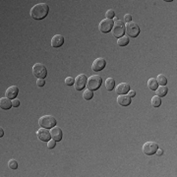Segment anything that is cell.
Returning a JSON list of instances; mask_svg holds the SVG:
<instances>
[{
  "label": "cell",
  "instance_id": "cell-1",
  "mask_svg": "<svg viewBox=\"0 0 177 177\" xmlns=\"http://www.w3.org/2000/svg\"><path fill=\"white\" fill-rule=\"evenodd\" d=\"M48 12L49 6L46 3H37L31 9V17L34 20H42L46 17Z\"/></svg>",
  "mask_w": 177,
  "mask_h": 177
},
{
  "label": "cell",
  "instance_id": "cell-2",
  "mask_svg": "<svg viewBox=\"0 0 177 177\" xmlns=\"http://www.w3.org/2000/svg\"><path fill=\"white\" fill-rule=\"evenodd\" d=\"M103 84V78L99 75H93V76L89 77L87 81V89L91 91H95L99 89V87Z\"/></svg>",
  "mask_w": 177,
  "mask_h": 177
},
{
  "label": "cell",
  "instance_id": "cell-3",
  "mask_svg": "<svg viewBox=\"0 0 177 177\" xmlns=\"http://www.w3.org/2000/svg\"><path fill=\"white\" fill-rule=\"evenodd\" d=\"M39 124L42 128L51 129L52 127H54L56 125V119L52 115H44L40 118Z\"/></svg>",
  "mask_w": 177,
  "mask_h": 177
},
{
  "label": "cell",
  "instance_id": "cell-4",
  "mask_svg": "<svg viewBox=\"0 0 177 177\" xmlns=\"http://www.w3.org/2000/svg\"><path fill=\"white\" fill-rule=\"evenodd\" d=\"M112 34L115 37L119 39V37L123 36L125 34V24L121 20H117L113 23V27H112Z\"/></svg>",
  "mask_w": 177,
  "mask_h": 177
},
{
  "label": "cell",
  "instance_id": "cell-5",
  "mask_svg": "<svg viewBox=\"0 0 177 177\" xmlns=\"http://www.w3.org/2000/svg\"><path fill=\"white\" fill-rule=\"evenodd\" d=\"M125 34L131 37H136L140 34V28L135 22H129L125 25Z\"/></svg>",
  "mask_w": 177,
  "mask_h": 177
},
{
  "label": "cell",
  "instance_id": "cell-6",
  "mask_svg": "<svg viewBox=\"0 0 177 177\" xmlns=\"http://www.w3.org/2000/svg\"><path fill=\"white\" fill-rule=\"evenodd\" d=\"M34 76L37 79H44L47 76V70L45 66L41 63H36L33 67Z\"/></svg>",
  "mask_w": 177,
  "mask_h": 177
},
{
  "label": "cell",
  "instance_id": "cell-7",
  "mask_svg": "<svg viewBox=\"0 0 177 177\" xmlns=\"http://www.w3.org/2000/svg\"><path fill=\"white\" fill-rule=\"evenodd\" d=\"M87 81L88 78L85 74H80L78 76L75 78V82H74V88L76 89L77 91H81L83 90L86 85H87Z\"/></svg>",
  "mask_w": 177,
  "mask_h": 177
},
{
  "label": "cell",
  "instance_id": "cell-8",
  "mask_svg": "<svg viewBox=\"0 0 177 177\" xmlns=\"http://www.w3.org/2000/svg\"><path fill=\"white\" fill-rule=\"evenodd\" d=\"M113 20H110V19H103L100 21V23L99 25V29L101 33H109V32L112 30V27H113Z\"/></svg>",
  "mask_w": 177,
  "mask_h": 177
},
{
  "label": "cell",
  "instance_id": "cell-9",
  "mask_svg": "<svg viewBox=\"0 0 177 177\" xmlns=\"http://www.w3.org/2000/svg\"><path fill=\"white\" fill-rule=\"evenodd\" d=\"M158 148V146L157 143L147 142L146 144H144V146H143V152H144V154H146L148 155H152V154H155Z\"/></svg>",
  "mask_w": 177,
  "mask_h": 177
},
{
  "label": "cell",
  "instance_id": "cell-10",
  "mask_svg": "<svg viewBox=\"0 0 177 177\" xmlns=\"http://www.w3.org/2000/svg\"><path fill=\"white\" fill-rule=\"evenodd\" d=\"M36 136L42 142H48L51 138L50 131L46 129V128H42V127L36 131Z\"/></svg>",
  "mask_w": 177,
  "mask_h": 177
},
{
  "label": "cell",
  "instance_id": "cell-11",
  "mask_svg": "<svg viewBox=\"0 0 177 177\" xmlns=\"http://www.w3.org/2000/svg\"><path fill=\"white\" fill-rule=\"evenodd\" d=\"M105 66H106V61L104 60V58L99 57V58L95 59V61L93 62L92 69L95 72H99V71L103 70V69H104Z\"/></svg>",
  "mask_w": 177,
  "mask_h": 177
},
{
  "label": "cell",
  "instance_id": "cell-12",
  "mask_svg": "<svg viewBox=\"0 0 177 177\" xmlns=\"http://www.w3.org/2000/svg\"><path fill=\"white\" fill-rule=\"evenodd\" d=\"M49 131H50L51 138L53 139V140H55L56 142H59V141H61V140H62L63 134H62V130H61L59 127L54 126V127H52Z\"/></svg>",
  "mask_w": 177,
  "mask_h": 177
},
{
  "label": "cell",
  "instance_id": "cell-13",
  "mask_svg": "<svg viewBox=\"0 0 177 177\" xmlns=\"http://www.w3.org/2000/svg\"><path fill=\"white\" fill-rule=\"evenodd\" d=\"M18 93H19V89L17 86H11V87H9L6 90V92H5V96H7V98L10 99H16V96L18 95Z\"/></svg>",
  "mask_w": 177,
  "mask_h": 177
},
{
  "label": "cell",
  "instance_id": "cell-14",
  "mask_svg": "<svg viewBox=\"0 0 177 177\" xmlns=\"http://www.w3.org/2000/svg\"><path fill=\"white\" fill-rule=\"evenodd\" d=\"M64 44V36L62 35H55L53 36V37L51 39V46L52 47H60L62 46Z\"/></svg>",
  "mask_w": 177,
  "mask_h": 177
},
{
  "label": "cell",
  "instance_id": "cell-15",
  "mask_svg": "<svg viewBox=\"0 0 177 177\" xmlns=\"http://www.w3.org/2000/svg\"><path fill=\"white\" fill-rule=\"evenodd\" d=\"M129 91H130V85L127 83H120L119 85H117L115 89V92L118 95H126Z\"/></svg>",
  "mask_w": 177,
  "mask_h": 177
},
{
  "label": "cell",
  "instance_id": "cell-16",
  "mask_svg": "<svg viewBox=\"0 0 177 177\" xmlns=\"http://www.w3.org/2000/svg\"><path fill=\"white\" fill-rule=\"evenodd\" d=\"M117 103L121 106H128L131 103V96L128 95H119L117 98Z\"/></svg>",
  "mask_w": 177,
  "mask_h": 177
},
{
  "label": "cell",
  "instance_id": "cell-17",
  "mask_svg": "<svg viewBox=\"0 0 177 177\" xmlns=\"http://www.w3.org/2000/svg\"><path fill=\"white\" fill-rule=\"evenodd\" d=\"M11 106H13L11 99H8L7 96L1 98V99H0V107H1L2 109H9Z\"/></svg>",
  "mask_w": 177,
  "mask_h": 177
},
{
  "label": "cell",
  "instance_id": "cell-18",
  "mask_svg": "<svg viewBox=\"0 0 177 177\" xmlns=\"http://www.w3.org/2000/svg\"><path fill=\"white\" fill-rule=\"evenodd\" d=\"M167 92H168V89L166 86H159L158 87V89L155 90V93H157V95L159 96V98H162V96H165L167 95Z\"/></svg>",
  "mask_w": 177,
  "mask_h": 177
},
{
  "label": "cell",
  "instance_id": "cell-19",
  "mask_svg": "<svg viewBox=\"0 0 177 177\" xmlns=\"http://www.w3.org/2000/svg\"><path fill=\"white\" fill-rule=\"evenodd\" d=\"M158 84L157 82V79H154V78L149 79V81H148V88L150 90L155 91V90L158 89Z\"/></svg>",
  "mask_w": 177,
  "mask_h": 177
},
{
  "label": "cell",
  "instance_id": "cell-20",
  "mask_svg": "<svg viewBox=\"0 0 177 177\" xmlns=\"http://www.w3.org/2000/svg\"><path fill=\"white\" fill-rule=\"evenodd\" d=\"M114 85H115V81L113 78H107L105 80V88L107 91H112L114 89Z\"/></svg>",
  "mask_w": 177,
  "mask_h": 177
},
{
  "label": "cell",
  "instance_id": "cell-21",
  "mask_svg": "<svg viewBox=\"0 0 177 177\" xmlns=\"http://www.w3.org/2000/svg\"><path fill=\"white\" fill-rule=\"evenodd\" d=\"M129 41L130 40H129V39H128V36H123L117 40V44L119 46H126L128 44H129Z\"/></svg>",
  "mask_w": 177,
  "mask_h": 177
},
{
  "label": "cell",
  "instance_id": "cell-22",
  "mask_svg": "<svg viewBox=\"0 0 177 177\" xmlns=\"http://www.w3.org/2000/svg\"><path fill=\"white\" fill-rule=\"evenodd\" d=\"M157 82L159 86H165L166 84H167V78H166L164 75L159 74L157 78Z\"/></svg>",
  "mask_w": 177,
  "mask_h": 177
},
{
  "label": "cell",
  "instance_id": "cell-23",
  "mask_svg": "<svg viewBox=\"0 0 177 177\" xmlns=\"http://www.w3.org/2000/svg\"><path fill=\"white\" fill-rule=\"evenodd\" d=\"M151 103H152V105L154 107H159L160 104H162V99H160L159 96H158V95H154L152 98Z\"/></svg>",
  "mask_w": 177,
  "mask_h": 177
},
{
  "label": "cell",
  "instance_id": "cell-24",
  "mask_svg": "<svg viewBox=\"0 0 177 177\" xmlns=\"http://www.w3.org/2000/svg\"><path fill=\"white\" fill-rule=\"evenodd\" d=\"M94 96V93H93V91H91L89 89H87L86 91H84V93H83V98L86 99V100H90V99H92V98Z\"/></svg>",
  "mask_w": 177,
  "mask_h": 177
},
{
  "label": "cell",
  "instance_id": "cell-25",
  "mask_svg": "<svg viewBox=\"0 0 177 177\" xmlns=\"http://www.w3.org/2000/svg\"><path fill=\"white\" fill-rule=\"evenodd\" d=\"M105 17H106V19H110V20L113 19L115 17V13H114L113 10H112V9L107 10L106 13H105Z\"/></svg>",
  "mask_w": 177,
  "mask_h": 177
},
{
  "label": "cell",
  "instance_id": "cell-26",
  "mask_svg": "<svg viewBox=\"0 0 177 177\" xmlns=\"http://www.w3.org/2000/svg\"><path fill=\"white\" fill-rule=\"evenodd\" d=\"M8 166L11 169H16V168L18 167V162H16L15 159H10L9 162H8Z\"/></svg>",
  "mask_w": 177,
  "mask_h": 177
},
{
  "label": "cell",
  "instance_id": "cell-27",
  "mask_svg": "<svg viewBox=\"0 0 177 177\" xmlns=\"http://www.w3.org/2000/svg\"><path fill=\"white\" fill-rule=\"evenodd\" d=\"M55 146H56V141L53 140V139L47 142V148L48 149H53V148H55Z\"/></svg>",
  "mask_w": 177,
  "mask_h": 177
},
{
  "label": "cell",
  "instance_id": "cell-28",
  "mask_svg": "<svg viewBox=\"0 0 177 177\" xmlns=\"http://www.w3.org/2000/svg\"><path fill=\"white\" fill-rule=\"evenodd\" d=\"M74 82H75V79H73L72 77H67L65 79V84L67 86H73L74 85Z\"/></svg>",
  "mask_w": 177,
  "mask_h": 177
},
{
  "label": "cell",
  "instance_id": "cell-29",
  "mask_svg": "<svg viewBox=\"0 0 177 177\" xmlns=\"http://www.w3.org/2000/svg\"><path fill=\"white\" fill-rule=\"evenodd\" d=\"M124 21L127 23H129V22H132V15L131 14H126L124 16Z\"/></svg>",
  "mask_w": 177,
  "mask_h": 177
},
{
  "label": "cell",
  "instance_id": "cell-30",
  "mask_svg": "<svg viewBox=\"0 0 177 177\" xmlns=\"http://www.w3.org/2000/svg\"><path fill=\"white\" fill-rule=\"evenodd\" d=\"M36 84H37V86H39V87H44V84H45L44 79H37Z\"/></svg>",
  "mask_w": 177,
  "mask_h": 177
},
{
  "label": "cell",
  "instance_id": "cell-31",
  "mask_svg": "<svg viewBox=\"0 0 177 177\" xmlns=\"http://www.w3.org/2000/svg\"><path fill=\"white\" fill-rule=\"evenodd\" d=\"M12 105H13L14 107H18V106L20 105V101H19V99H14L12 100Z\"/></svg>",
  "mask_w": 177,
  "mask_h": 177
},
{
  "label": "cell",
  "instance_id": "cell-32",
  "mask_svg": "<svg viewBox=\"0 0 177 177\" xmlns=\"http://www.w3.org/2000/svg\"><path fill=\"white\" fill-rule=\"evenodd\" d=\"M135 95H136V93H135V91H133V90H130L129 92H128V95L129 96H135Z\"/></svg>",
  "mask_w": 177,
  "mask_h": 177
},
{
  "label": "cell",
  "instance_id": "cell-33",
  "mask_svg": "<svg viewBox=\"0 0 177 177\" xmlns=\"http://www.w3.org/2000/svg\"><path fill=\"white\" fill-rule=\"evenodd\" d=\"M155 154H157L158 155H162V154H163V151H162V149H158V150H157V152H155Z\"/></svg>",
  "mask_w": 177,
  "mask_h": 177
},
{
  "label": "cell",
  "instance_id": "cell-34",
  "mask_svg": "<svg viewBox=\"0 0 177 177\" xmlns=\"http://www.w3.org/2000/svg\"><path fill=\"white\" fill-rule=\"evenodd\" d=\"M4 135V131L2 130V128H1V130H0V137H2Z\"/></svg>",
  "mask_w": 177,
  "mask_h": 177
}]
</instances>
